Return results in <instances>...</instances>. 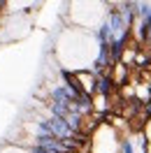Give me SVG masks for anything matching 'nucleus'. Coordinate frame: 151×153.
<instances>
[{"label": "nucleus", "mask_w": 151, "mask_h": 153, "mask_svg": "<svg viewBox=\"0 0 151 153\" xmlns=\"http://www.w3.org/2000/svg\"><path fill=\"white\" fill-rule=\"evenodd\" d=\"M0 153H33V151H30V146H21V144L10 142V144L0 146Z\"/></svg>", "instance_id": "obj_4"}, {"label": "nucleus", "mask_w": 151, "mask_h": 153, "mask_svg": "<svg viewBox=\"0 0 151 153\" xmlns=\"http://www.w3.org/2000/svg\"><path fill=\"white\" fill-rule=\"evenodd\" d=\"M142 132H144V137H147V139H151V116H149V121L144 123V130H142Z\"/></svg>", "instance_id": "obj_5"}, {"label": "nucleus", "mask_w": 151, "mask_h": 153, "mask_svg": "<svg viewBox=\"0 0 151 153\" xmlns=\"http://www.w3.org/2000/svg\"><path fill=\"white\" fill-rule=\"evenodd\" d=\"M100 44L95 39V33L91 30H81L70 26L67 30H63V35L56 44V53L63 70L77 72V70H91L98 58Z\"/></svg>", "instance_id": "obj_1"}, {"label": "nucleus", "mask_w": 151, "mask_h": 153, "mask_svg": "<svg viewBox=\"0 0 151 153\" xmlns=\"http://www.w3.org/2000/svg\"><path fill=\"white\" fill-rule=\"evenodd\" d=\"M107 12L105 0H70V26L95 33L105 23Z\"/></svg>", "instance_id": "obj_2"}, {"label": "nucleus", "mask_w": 151, "mask_h": 153, "mask_svg": "<svg viewBox=\"0 0 151 153\" xmlns=\"http://www.w3.org/2000/svg\"><path fill=\"white\" fill-rule=\"evenodd\" d=\"M121 134L109 123H100L88 137V153H119Z\"/></svg>", "instance_id": "obj_3"}]
</instances>
